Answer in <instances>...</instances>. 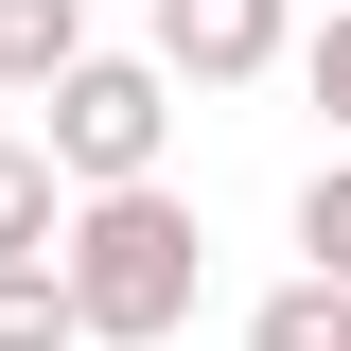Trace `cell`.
Listing matches in <instances>:
<instances>
[{"label": "cell", "instance_id": "8", "mask_svg": "<svg viewBox=\"0 0 351 351\" xmlns=\"http://www.w3.org/2000/svg\"><path fill=\"white\" fill-rule=\"evenodd\" d=\"M299 246H316V281H334V299H351V158H334V176H316V193H299Z\"/></svg>", "mask_w": 351, "mask_h": 351}, {"label": "cell", "instance_id": "7", "mask_svg": "<svg viewBox=\"0 0 351 351\" xmlns=\"http://www.w3.org/2000/svg\"><path fill=\"white\" fill-rule=\"evenodd\" d=\"M246 351H351V299L334 281H281V299L246 316Z\"/></svg>", "mask_w": 351, "mask_h": 351}, {"label": "cell", "instance_id": "4", "mask_svg": "<svg viewBox=\"0 0 351 351\" xmlns=\"http://www.w3.org/2000/svg\"><path fill=\"white\" fill-rule=\"evenodd\" d=\"M53 228H71V176L36 141H0V263H53Z\"/></svg>", "mask_w": 351, "mask_h": 351}, {"label": "cell", "instance_id": "1", "mask_svg": "<svg viewBox=\"0 0 351 351\" xmlns=\"http://www.w3.org/2000/svg\"><path fill=\"white\" fill-rule=\"evenodd\" d=\"M53 281H71V334L88 351H158L176 316H193V281H211V228L176 211L158 176H123V193H71Z\"/></svg>", "mask_w": 351, "mask_h": 351}, {"label": "cell", "instance_id": "9", "mask_svg": "<svg viewBox=\"0 0 351 351\" xmlns=\"http://www.w3.org/2000/svg\"><path fill=\"white\" fill-rule=\"evenodd\" d=\"M299 88H316V106H334V141H351V0H334V18H316V36H299Z\"/></svg>", "mask_w": 351, "mask_h": 351}, {"label": "cell", "instance_id": "5", "mask_svg": "<svg viewBox=\"0 0 351 351\" xmlns=\"http://www.w3.org/2000/svg\"><path fill=\"white\" fill-rule=\"evenodd\" d=\"M88 53V0H0V88H53Z\"/></svg>", "mask_w": 351, "mask_h": 351}, {"label": "cell", "instance_id": "2", "mask_svg": "<svg viewBox=\"0 0 351 351\" xmlns=\"http://www.w3.org/2000/svg\"><path fill=\"white\" fill-rule=\"evenodd\" d=\"M36 106H53V141H36V158L71 176V193H123V176H158V141H176V88H158V53H71Z\"/></svg>", "mask_w": 351, "mask_h": 351}, {"label": "cell", "instance_id": "6", "mask_svg": "<svg viewBox=\"0 0 351 351\" xmlns=\"http://www.w3.org/2000/svg\"><path fill=\"white\" fill-rule=\"evenodd\" d=\"M0 351H88V334H71V281H53V263H0Z\"/></svg>", "mask_w": 351, "mask_h": 351}, {"label": "cell", "instance_id": "3", "mask_svg": "<svg viewBox=\"0 0 351 351\" xmlns=\"http://www.w3.org/2000/svg\"><path fill=\"white\" fill-rule=\"evenodd\" d=\"M281 71V0H158V88H263Z\"/></svg>", "mask_w": 351, "mask_h": 351}]
</instances>
